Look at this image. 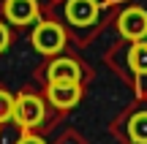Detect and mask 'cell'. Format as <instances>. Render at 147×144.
Listing matches in <instances>:
<instances>
[{"label":"cell","instance_id":"obj_1","mask_svg":"<svg viewBox=\"0 0 147 144\" xmlns=\"http://www.w3.org/2000/svg\"><path fill=\"white\" fill-rule=\"evenodd\" d=\"M44 117H47V106H44V101L38 95L22 92V95L14 101V123L16 125L33 131V128H38V125L44 123Z\"/></svg>","mask_w":147,"mask_h":144},{"label":"cell","instance_id":"obj_2","mask_svg":"<svg viewBox=\"0 0 147 144\" xmlns=\"http://www.w3.org/2000/svg\"><path fill=\"white\" fill-rule=\"evenodd\" d=\"M33 46L41 54H57L65 46V30L57 22H38L33 30Z\"/></svg>","mask_w":147,"mask_h":144},{"label":"cell","instance_id":"obj_3","mask_svg":"<svg viewBox=\"0 0 147 144\" xmlns=\"http://www.w3.org/2000/svg\"><path fill=\"white\" fill-rule=\"evenodd\" d=\"M3 14H5V19L11 25L25 27V25H33L38 19V3L36 0H5Z\"/></svg>","mask_w":147,"mask_h":144},{"label":"cell","instance_id":"obj_4","mask_svg":"<svg viewBox=\"0 0 147 144\" xmlns=\"http://www.w3.org/2000/svg\"><path fill=\"white\" fill-rule=\"evenodd\" d=\"M47 95L57 109H74L82 98V87L79 82H49Z\"/></svg>","mask_w":147,"mask_h":144},{"label":"cell","instance_id":"obj_5","mask_svg":"<svg viewBox=\"0 0 147 144\" xmlns=\"http://www.w3.org/2000/svg\"><path fill=\"white\" fill-rule=\"evenodd\" d=\"M98 16V0H68L65 3V19L76 27H87Z\"/></svg>","mask_w":147,"mask_h":144},{"label":"cell","instance_id":"obj_6","mask_svg":"<svg viewBox=\"0 0 147 144\" xmlns=\"http://www.w3.org/2000/svg\"><path fill=\"white\" fill-rule=\"evenodd\" d=\"M120 33L125 38H134V41H142L147 35V11L142 8H128L120 14Z\"/></svg>","mask_w":147,"mask_h":144},{"label":"cell","instance_id":"obj_7","mask_svg":"<svg viewBox=\"0 0 147 144\" xmlns=\"http://www.w3.org/2000/svg\"><path fill=\"white\" fill-rule=\"evenodd\" d=\"M47 74H49V82H79L82 79V65L71 57H57L47 68Z\"/></svg>","mask_w":147,"mask_h":144},{"label":"cell","instance_id":"obj_8","mask_svg":"<svg viewBox=\"0 0 147 144\" xmlns=\"http://www.w3.org/2000/svg\"><path fill=\"white\" fill-rule=\"evenodd\" d=\"M128 136L136 144H147V112H139L128 123Z\"/></svg>","mask_w":147,"mask_h":144},{"label":"cell","instance_id":"obj_9","mask_svg":"<svg viewBox=\"0 0 147 144\" xmlns=\"http://www.w3.org/2000/svg\"><path fill=\"white\" fill-rule=\"evenodd\" d=\"M131 68L136 74H147V41H136L131 46Z\"/></svg>","mask_w":147,"mask_h":144},{"label":"cell","instance_id":"obj_10","mask_svg":"<svg viewBox=\"0 0 147 144\" xmlns=\"http://www.w3.org/2000/svg\"><path fill=\"white\" fill-rule=\"evenodd\" d=\"M14 101L16 98H11L5 90H0V125L14 120Z\"/></svg>","mask_w":147,"mask_h":144},{"label":"cell","instance_id":"obj_11","mask_svg":"<svg viewBox=\"0 0 147 144\" xmlns=\"http://www.w3.org/2000/svg\"><path fill=\"white\" fill-rule=\"evenodd\" d=\"M8 44H11V33H8V27L0 22V54L8 49Z\"/></svg>","mask_w":147,"mask_h":144},{"label":"cell","instance_id":"obj_12","mask_svg":"<svg viewBox=\"0 0 147 144\" xmlns=\"http://www.w3.org/2000/svg\"><path fill=\"white\" fill-rule=\"evenodd\" d=\"M16 144H47V141H44L41 136H33V133H27V136H22V139L16 141Z\"/></svg>","mask_w":147,"mask_h":144}]
</instances>
